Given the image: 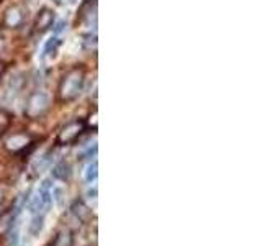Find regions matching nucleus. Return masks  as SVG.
I'll return each instance as SVG.
<instances>
[{"label":"nucleus","mask_w":262,"mask_h":246,"mask_svg":"<svg viewBox=\"0 0 262 246\" xmlns=\"http://www.w3.org/2000/svg\"><path fill=\"white\" fill-rule=\"evenodd\" d=\"M82 127H84V125H82V121H72V123H69V125L61 131L59 139H61L62 143L72 141L74 138L79 136V133L82 131Z\"/></svg>","instance_id":"423d86ee"},{"label":"nucleus","mask_w":262,"mask_h":246,"mask_svg":"<svg viewBox=\"0 0 262 246\" xmlns=\"http://www.w3.org/2000/svg\"><path fill=\"white\" fill-rule=\"evenodd\" d=\"M57 46H59V39H57L56 36L49 39L46 48H45V56H51L53 57L56 54V51H57Z\"/></svg>","instance_id":"1a4fd4ad"},{"label":"nucleus","mask_w":262,"mask_h":246,"mask_svg":"<svg viewBox=\"0 0 262 246\" xmlns=\"http://www.w3.org/2000/svg\"><path fill=\"white\" fill-rule=\"evenodd\" d=\"M84 80H85V71L82 68H72L62 76L59 82V98L64 102L74 100L76 97L80 95L82 89H84Z\"/></svg>","instance_id":"f03ea898"},{"label":"nucleus","mask_w":262,"mask_h":246,"mask_svg":"<svg viewBox=\"0 0 262 246\" xmlns=\"http://www.w3.org/2000/svg\"><path fill=\"white\" fill-rule=\"evenodd\" d=\"M54 23V13L49 10V8H43L38 16H36V22H35V31L36 33H45L46 30H49L53 27Z\"/></svg>","instance_id":"39448f33"},{"label":"nucleus","mask_w":262,"mask_h":246,"mask_svg":"<svg viewBox=\"0 0 262 246\" xmlns=\"http://www.w3.org/2000/svg\"><path fill=\"white\" fill-rule=\"evenodd\" d=\"M49 105H51V97H49V94L43 92V90H38V92H33L28 97L27 107H25V113H27L30 118H38L49 110Z\"/></svg>","instance_id":"7ed1b4c3"},{"label":"nucleus","mask_w":262,"mask_h":246,"mask_svg":"<svg viewBox=\"0 0 262 246\" xmlns=\"http://www.w3.org/2000/svg\"><path fill=\"white\" fill-rule=\"evenodd\" d=\"M2 49H4V39L0 38V53H2Z\"/></svg>","instance_id":"9d476101"},{"label":"nucleus","mask_w":262,"mask_h":246,"mask_svg":"<svg viewBox=\"0 0 262 246\" xmlns=\"http://www.w3.org/2000/svg\"><path fill=\"white\" fill-rule=\"evenodd\" d=\"M56 2H57V4H59V2H61V0H56Z\"/></svg>","instance_id":"f8f14e48"},{"label":"nucleus","mask_w":262,"mask_h":246,"mask_svg":"<svg viewBox=\"0 0 262 246\" xmlns=\"http://www.w3.org/2000/svg\"><path fill=\"white\" fill-rule=\"evenodd\" d=\"M54 202L53 197V184L51 180H43L39 184V187L35 191V194L31 195L30 203H28V233L33 238H38L43 233L46 218L49 215Z\"/></svg>","instance_id":"f257e3e1"},{"label":"nucleus","mask_w":262,"mask_h":246,"mask_svg":"<svg viewBox=\"0 0 262 246\" xmlns=\"http://www.w3.org/2000/svg\"><path fill=\"white\" fill-rule=\"evenodd\" d=\"M28 141H30V138H28L27 135L16 133V135H13V136L7 141V148H8V150L18 151V150H21V148L27 146V145H28Z\"/></svg>","instance_id":"0eeeda50"},{"label":"nucleus","mask_w":262,"mask_h":246,"mask_svg":"<svg viewBox=\"0 0 262 246\" xmlns=\"http://www.w3.org/2000/svg\"><path fill=\"white\" fill-rule=\"evenodd\" d=\"M97 161H94V162H90L89 166L85 168V172H84V177H85V180L89 184H92V182H95L97 180Z\"/></svg>","instance_id":"6e6552de"},{"label":"nucleus","mask_w":262,"mask_h":246,"mask_svg":"<svg viewBox=\"0 0 262 246\" xmlns=\"http://www.w3.org/2000/svg\"><path fill=\"white\" fill-rule=\"evenodd\" d=\"M25 18H27V15H25V8L21 5H12L5 10L2 23H4L5 28L16 30L25 23Z\"/></svg>","instance_id":"20e7f679"},{"label":"nucleus","mask_w":262,"mask_h":246,"mask_svg":"<svg viewBox=\"0 0 262 246\" xmlns=\"http://www.w3.org/2000/svg\"><path fill=\"white\" fill-rule=\"evenodd\" d=\"M2 69H4V66H2V64H0V74H2Z\"/></svg>","instance_id":"9b49d317"}]
</instances>
